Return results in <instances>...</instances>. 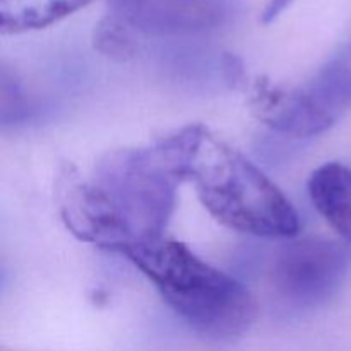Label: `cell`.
Wrapping results in <instances>:
<instances>
[{"instance_id":"cell-1","label":"cell","mask_w":351,"mask_h":351,"mask_svg":"<svg viewBox=\"0 0 351 351\" xmlns=\"http://www.w3.org/2000/svg\"><path fill=\"white\" fill-rule=\"evenodd\" d=\"M204 130L185 127L147 147L113 151L95 165L89 180L123 223L132 249L163 239Z\"/></svg>"},{"instance_id":"cell-2","label":"cell","mask_w":351,"mask_h":351,"mask_svg":"<svg viewBox=\"0 0 351 351\" xmlns=\"http://www.w3.org/2000/svg\"><path fill=\"white\" fill-rule=\"evenodd\" d=\"M153 283L165 304L192 331L232 341L256 321V300L243 283L216 269L185 243L160 239L125 254Z\"/></svg>"},{"instance_id":"cell-3","label":"cell","mask_w":351,"mask_h":351,"mask_svg":"<svg viewBox=\"0 0 351 351\" xmlns=\"http://www.w3.org/2000/svg\"><path fill=\"white\" fill-rule=\"evenodd\" d=\"M206 211L233 232L295 239L300 219L281 189L242 153L204 130L189 171Z\"/></svg>"},{"instance_id":"cell-4","label":"cell","mask_w":351,"mask_h":351,"mask_svg":"<svg viewBox=\"0 0 351 351\" xmlns=\"http://www.w3.org/2000/svg\"><path fill=\"white\" fill-rule=\"evenodd\" d=\"M252 106L266 125L285 136L311 137L326 132L351 106V45L298 88L257 82Z\"/></svg>"},{"instance_id":"cell-5","label":"cell","mask_w":351,"mask_h":351,"mask_svg":"<svg viewBox=\"0 0 351 351\" xmlns=\"http://www.w3.org/2000/svg\"><path fill=\"white\" fill-rule=\"evenodd\" d=\"M351 269V247L338 240L288 239L271 266V285L281 300L297 308L328 302Z\"/></svg>"},{"instance_id":"cell-6","label":"cell","mask_w":351,"mask_h":351,"mask_svg":"<svg viewBox=\"0 0 351 351\" xmlns=\"http://www.w3.org/2000/svg\"><path fill=\"white\" fill-rule=\"evenodd\" d=\"M232 12V0H110L108 16L136 38H189L219 29Z\"/></svg>"},{"instance_id":"cell-7","label":"cell","mask_w":351,"mask_h":351,"mask_svg":"<svg viewBox=\"0 0 351 351\" xmlns=\"http://www.w3.org/2000/svg\"><path fill=\"white\" fill-rule=\"evenodd\" d=\"M57 202L65 228L81 242L122 256L134 247L129 232L105 195L72 167H64L58 173Z\"/></svg>"},{"instance_id":"cell-8","label":"cell","mask_w":351,"mask_h":351,"mask_svg":"<svg viewBox=\"0 0 351 351\" xmlns=\"http://www.w3.org/2000/svg\"><path fill=\"white\" fill-rule=\"evenodd\" d=\"M308 195L315 211L351 247V168L324 163L308 178Z\"/></svg>"},{"instance_id":"cell-9","label":"cell","mask_w":351,"mask_h":351,"mask_svg":"<svg viewBox=\"0 0 351 351\" xmlns=\"http://www.w3.org/2000/svg\"><path fill=\"white\" fill-rule=\"evenodd\" d=\"M95 0H0V29L3 34H19L43 29Z\"/></svg>"},{"instance_id":"cell-10","label":"cell","mask_w":351,"mask_h":351,"mask_svg":"<svg viewBox=\"0 0 351 351\" xmlns=\"http://www.w3.org/2000/svg\"><path fill=\"white\" fill-rule=\"evenodd\" d=\"M137 38L115 17L106 14L95 29V48L119 60H127L136 53Z\"/></svg>"},{"instance_id":"cell-11","label":"cell","mask_w":351,"mask_h":351,"mask_svg":"<svg viewBox=\"0 0 351 351\" xmlns=\"http://www.w3.org/2000/svg\"><path fill=\"white\" fill-rule=\"evenodd\" d=\"M24 113V96L21 91L19 82L7 72V69L2 71V120L7 123V120H17L19 115Z\"/></svg>"}]
</instances>
